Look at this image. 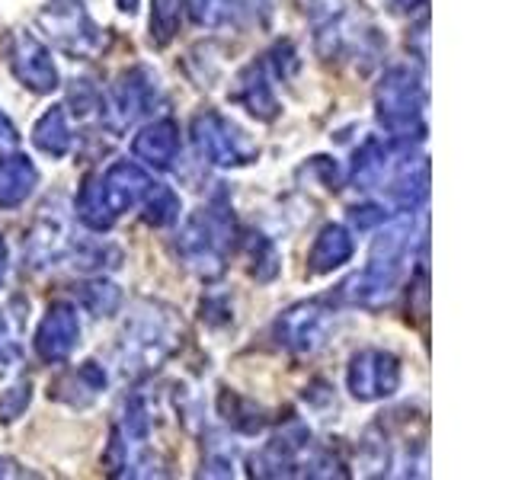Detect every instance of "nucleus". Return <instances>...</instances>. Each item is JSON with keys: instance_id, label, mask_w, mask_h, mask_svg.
<instances>
[{"instance_id": "nucleus-1", "label": "nucleus", "mask_w": 512, "mask_h": 480, "mask_svg": "<svg viewBox=\"0 0 512 480\" xmlns=\"http://www.w3.org/2000/svg\"><path fill=\"white\" fill-rule=\"evenodd\" d=\"M148 189H151L148 173H144L138 164H132V160H119L116 167H109L106 176H96V180H90L84 186L77 212L90 228L103 231L122 212H128Z\"/></svg>"}, {"instance_id": "nucleus-2", "label": "nucleus", "mask_w": 512, "mask_h": 480, "mask_svg": "<svg viewBox=\"0 0 512 480\" xmlns=\"http://www.w3.org/2000/svg\"><path fill=\"white\" fill-rule=\"evenodd\" d=\"M407 237H410V221H397L375 240L372 263H368L362 276L349 282V285H359V288H349V298L372 304L394 292L400 269H404V260H407V247H410Z\"/></svg>"}, {"instance_id": "nucleus-3", "label": "nucleus", "mask_w": 512, "mask_h": 480, "mask_svg": "<svg viewBox=\"0 0 512 480\" xmlns=\"http://www.w3.org/2000/svg\"><path fill=\"white\" fill-rule=\"evenodd\" d=\"M378 119L394 135H410L423 119V87L407 68L384 74L378 87Z\"/></svg>"}, {"instance_id": "nucleus-4", "label": "nucleus", "mask_w": 512, "mask_h": 480, "mask_svg": "<svg viewBox=\"0 0 512 480\" xmlns=\"http://www.w3.org/2000/svg\"><path fill=\"white\" fill-rule=\"evenodd\" d=\"M231 234H234V221L224 212H199L186 224L180 240L189 266H196L202 276H218L224 266L221 263L224 250L231 244Z\"/></svg>"}, {"instance_id": "nucleus-5", "label": "nucleus", "mask_w": 512, "mask_h": 480, "mask_svg": "<svg viewBox=\"0 0 512 480\" xmlns=\"http://www.w3.org/2000/svg\"><path fill=\"white\" fill-rule=\"evenodd\" d=\"M192 128H196V141L202 154L212 160V164L231 167V164H247V160L256 157V144H250L247 135L228 119H221L218 112H205Z\"/></svg>"}, {"instance_id": "nucleus-6", "label": "nucleus", "mask_w": 512, "mask_h": 480, "mask_svg": "<svg viewBox=\"0 0 512 480\" xmlns=\"http://www.w3.org/2000/svg\"><path fill=\"white\" fill-rule=\"evenodd\" d=\"M400 365L391 352L381 349H362L349 365V391L359 400H378L397 391Z\"/></svg>"}, {"instance_id": "nucleus-7", "label": "nucleus", "mask_w": 512, "mask_h": 480, "mask_svg": "<svg viewBox=\"0 0 512 480\" xmlns=\"http://www.w3.org/2000/svg\"><path fill=\"white\" fill-rule=\"evenodd\" d=\"M7 61H10L13 74L36 93H48L58 87L52 55H48L45 45L36 42L32 36H13L7 42Z\"/></svg>"}, {"instance_id": "nucleus-8", "label": "nucleus", "mask_w": 512, "mask_h": 480, "mask_svg": "<svg viewBox=\"0 0 512 480\" xmlns=\"http://www.w3.org/2000/svg\"><path fill=\"white\" fill-rule=\"evenodd\" d=\"M333 317L324 304H298V308L288 311L279 320V333L288 346H295L298 352H314L317 346H324L327 333H330Z\"/></svg>"}, {"instance_id": "nucleus-9", "label": "nucleus", "mask_w": 512, "mask_h": 480, "mask_svg": "<svg viewBox=\"0 0 512 480\" xmlns=\"http://www.w3.org/2000/svg\"><path fill=\"white\" fill-rule=\"evenodd\" d=\"M77 336H80V324H77L74 308L55 304V308H48L42 327L36 333V349L45 362H61L71 356V349L77 346Z\"/></svg>"}, {"instance_id": "nucleus-10", "label": "nucleus", "mask_w": 512, "mask_h": 480, "mask_svg": "<svg viewBox=\"0 0 512 480\" xmlns=\"http://www.w3.org/2000/svg\"><path fill=\"white\" fill-rule=\"evenodd\" d=\"M42 23L55 32V39L68 48V52L87 55V52H93V48H100L96 26L87 20L84 10H77V4H64L58 10H48L42 16Z\"/></svg>"}, {"instance_id": "nucleus-11", "label": "nucleus", "mask_w": 512, "mask_h": 480, "mask_svg": "<svg viewBox=\"0 0 512 480\" xmlns=\"http://www.w3.org/2000/svg\"><path fill=\"white\" fill-rule=\"evenodd\" d=\"M39 173L32 167V160L26 157H7L0 160V208H16L20 205L32 186H36Z\"/></svg>"}, {"instance_id": "nucleus-12", "label": "nucleus", "mask_w": 512, "mask_h": 480, "mask_svg": "<svg viewBox=\"0 0 512 480\" xmlns=\"http://www.w3.org/2000/svg\"><path fill=\"white\" fill-rule=\"evenodd\" d=\"M176 148H180V138H176V125L170 119L148 125L144 132L135 138V157L148 160L154 167H167Z\"/></svg>"}, {"instance_id": "nucleus-13", "label": "nucleus", "mask_w": 512, "mask_h": 480, "mask_svg": "<svg viewBox=\"0 0 512 480\" xmlns=\"http://www.w3.org/2000/svg\"><path fill=\"white\" fill-rule=\"evenodd\" d=\"M352 256V240L349 234L340 228V224H330V228L320 231V237L314 240L311 247V269L314 272H330L336 266H343Z\"/></svg>"}, {"instance_id": "nucleus-14", "label": "nucleus", "mask_w": 512, "mask_h": 480, "mask_svg": "<svg viewBox=\"0 0 512 480\" xmlns=\"http://www.w3.org/2000/svg\"><path fill=\"white\" fill-rule=\"evenodd\" d=\"M32 141H36L39 148H42L45 154H52V157L68 154V148H71V128H68V116H64V109H61V106L48 109L45 116L36 122V132H32Z\"/></svg>"}, {"instance_id": "nucleus-15", "label": "nucleus", "mask_w": 512, "mask_h": 480, "mask_svg": "<svg viewBox=\"0 0 512 480\" xmlns=\"http://www.w3.org/2000/svg\"><path fill=\"white\" fill-rule=\"evenodd\" d=\"M391 164V151L384 148V141H365L362 151L356 154V164H352V176H356V183L372 189L375 183H381L384 170Z\"/></svg>"}, {"instance_id": "nucleus-16", "label": "nucleus", "mask_w": 512, "mask_h": 480, "mask_svg": "<svg viewBox=\"0 0 512 480\" xmlns=\"http://www.w3.org/2000/svg\"><path fill=\"white\" fill-rule=\"evenodd\" d=\"M237 100L247 103V109L253 112V116H260V119H272V116H276V100H272L269 84L260 77V71H256V68H250L244 77H240Z\"/></svg>"}, {"instance_id": "nucleus-17", "label": "nucleus", "mask_w": 512, "mask_h": 480, "mask_svg": "<svg viewBox=\"0 0 512 480\" xmlns=\"http://www.w3.org/2000/svg\"><path fill=\"white\" fill-rule=\"evenodd\" d=\"M176 23H180V0H154V16H151V29L157 32V42H167Z\"/></svg>"}, {"instance_id": "nucleus-18", "label": "nucleus", "mask_w": 512, "mask_h": 480, "mask_svg": "<svg viewBox=\"0 0 512 480\" xmlns=\"http://www.w3.org/2000/svg\"><path fill=\"white\" fill-rule=\"evenodd\" d=\"M176 212H180V199H176L170 189L160 186V189L151 192L148 215H144V218H148L151 224H170L176 218Z\"/></svg>"}, {"instance_id": "nucleus-19", "label": "nucleus", "mask_w": 512, "mask_h": 480, "mask_svg": "<svg viewBox=\"0 0 512 480\" xmlns=\"http://www.w3.org/2000/svg\"><path fill=\"white\" fill-rule=\"evenodd\" d=\"M26 404H29V384H16V388H10L0 397V416H4V420H16Z\"/></svg>"}, {"instance_id": "nucleus-20", "label": "nucleus", "mask_w": 512, "mask_h": 480, "mask_svg": "<svg viewBox=\"0 0 512 480\" xmlns=\"http://www.w3.org/2000/svg\"><path fill=\"white\" fill-rule=\"evenodd\" d=\"M4 266H7V250H4V240H0V279H4Z\"/></svg>"}, {"instance_id": "nucleus-21", "label": "nucleus", "mask_w": 512, "mask_h": 480, "mask_svg": "<svg viewBox=\"0 0 512 480\" xmlns=\"http://www.w3.org/2000/svg\"><path fill=\"white\" fill-rule=\"evenodd\" d=\"M394 4H397V7H413L416 0H394Z\"/></svg>"}]
</instances>
